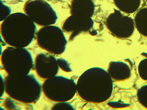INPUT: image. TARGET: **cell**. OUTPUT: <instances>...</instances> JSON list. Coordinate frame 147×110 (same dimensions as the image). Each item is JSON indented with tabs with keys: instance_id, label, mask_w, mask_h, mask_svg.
Returning a JSON list of instances; mask_svg holds the SVG:
<instances>
[{
	"instance_id": "6da1fadb",
	"label": "cell",
	"mask_w": 147,
	"mask_h": 110,
	"mask_svg": "<svg viewBox=\"0 0 147 110\" xmlns=\"http://www.w3.org/2000/svg\"><path fill=\"white\" fill-rule=\"evenodd\" d=\"M107 71L94 67L85 71L76 82L77 93L82 100L92 104L108 101L112 95L114 85Z\"/></svg>"
},
{
	"instance_id": "7a4b0ae2",
	"label": "cell",
	"mask_w": 147,
	"mask_h": 110,
	"mask_svg": "<svg viewBox=\"0 0 147 110\" xmlns=\"http://www.w3.org/2000/svg\"><path fill=\"white\" fill-rule=\"evenodd\" d=\"M36 33V24L25 13H13L1 22V37L10 46L26 48Z\"/></svg>"
},
{
	"instance_id": "3957f363",
	"label": "cell",
	"mask_w": 147,
	"mask_h": 110,
	"mask_svg": "<svg viewBox=\"0 0 147 110\" xmlns=\"http://www.w3.org/2000/svg\"><path fill=\"white\" fill-rule=\"evenodd\" d=\"M5 92L18 102L31 105L37 102L41 95L42 85L33 74L7 75L4 78Z\"/></svg>"
},
{
	"instance_id": "277c9868",
	"label": "cell",
	"mask_w": 147,
	"mask_h": 110,
	"mask_svg": "<svg viewBox=\"0 0 147 110\" xmlns=\"http://www.w3.org/2000/svg\"><path fill=\"white\" fill-rule=\"evenodd\" d=\"M1 56V65L8 75H26L30 74L34 68L32 55L25 48L9 46Z\"/></svg>"
},
{
	"instance_id": "5b68a950",
	"label": "cell",
	"mask_w": 147,
	"mask_h": 110,
	"mask_svg": "<svg viewBox=\"0 0 147 110\" xmlns=\"http://www.w3.org/2000/svg\"><path fill=\"white\" fill-rule=\"evenodd\" d=\"M42 92L46 98L53 102H68L77 93L76 83L72 79L56 75L45 80Z\"/></svg>"
},
{
	"instance_id": "8992f818",
	"label": "cell",
	"mask_w": 147,
	"mask_h": 110,
	"mask_svg": "<svg viewBox=\"0 0 147 110\" xmlns=\"http://www.w3.org/2000/svg\"><path fill=\"white\" fill-rule=\"evenodd\" d=\"M36 39L40 49L53 55L63 54L68 42L63 30L54 25L42 27L37 31Z\"/></svg>"
},
{
	"instance_id": "52a82bcc",
	"label": "cell",
	"mask_w": 147,
	"mask_h": 110,
	"mask_svg": "<svg viewBox=\"0 0 147 110\" xmlns=\"http://www.w3.org/2000/svg\"><path fill=\"white\" fill-rule=\"evenodd\" d=\"M23 11L36 25L40 26L54 25L57 19L55 11L44 0H28L24 5Z\"/></svg>"
},
{
	"instance_id": "ba28073f",
	"label": "cell",
	"mask_w": 147,
	"mask_h": 110,
	"mask_svg": "<svg viewBox=\"0 0 147 110\" xmlns=\"http://www.w3.org/2000/svg\"><path fill=\"white\" fill-rule=\"evenodd\" d=\"M115 9L106 18L105 25L113 36L119 39H127L134 31V21L131 17Z\"/></svg>"
},
{
	"instance_id": "9c48e42d",
	"label": "cell",
	"mask_w": 147,
	"mask_h": 110,
	"mask_svg": "<svg viewBox=\"0 0 147 110\" xmlns=\"http://www.w3.org/2000/svg\"><path fill=\"white\" fill-rule=\"evenodd\" d=\"M57 59L50 53H40L34 58V69L38 77L47 79L56 76L59 71Z\"/></svg>"
},
{
	"instance_id": "30bf717a",
	"label": "cell",
	"mask_w": 147,
	"mask_h": 110,
	"mask_svg": "<svg viewBox=\"0 0 147 110\" xmlns=\"http://www.w3.org/2000/svg\"><path fill=\"white\" fill-rule=\"evenodd\" d=\"M93 25L94 22L92 18L70 15L64 21L62 29L63 32L70 34L69 40L71 41L80 34L90 31Z\"/></svg>"
},
{
	"instance_id": "8fae6325",
	"label": "cell",
	"mask_w": 147,
	"mask_h": 110,
	"mask_svg": "<svg viewBox=\"0 0 147 110\" xmlns=\"http://www.w3.org/2000/svg\"><path fill=\"white\" fill-rule=\"evenodd\" d=\"M107 72L112 80L117 82L127 80L131 74V69L130 65L121 61L110 62Z\"/></svg>"
},
{
	"instance_id": "7c38bea8",
	"label": "cell",
	"mask_w": 147,
	"mask_h": 110,
	"mask_svg": "<svg viewBox=\"0 0 147 110\" xmlns=\"http://www.w3.org/2000/svg\"><path fill=\"white\" fill-rule=\"evenodd\" d=\"M70 15L92 18L95 6L92 0H71L69 6Z\"/></svg>"
},
{
	"instance_id": "4fadbf2b",
	"label": "cell",
	"mask_w": 147,
	"mask_h": 110,
	"mask_svg": "<svg viewBox=\"0 0 147 110\" xmlns=\"http://www.w3.org/2000/svg\"><path fill=\"white\" fill-rule=\"evenodd\" d=\"M117 9L124 13H135L141 7L142 0H113Z\"/></svg>"
},
{
	"instance_id": "5bb4252c",
	"label": "cell",
	"mask_w": 147,
	"mask_h": 110,
	"mask_svg": "<svg viewBox=\"0 0 147 110\" xmlns=\"http://www.w3.org/2000/svg\"><path fill=\"white\" fill-rule=\"evenodd\" d=\"M135 26L140 34L147 37V7L140 8L138 11L134 19Z\"/></svg>"
},
{
	"instance_id": "9a60e30c",
	"label": "cell",
	"mask_w": 147,
	"mask_h": 110,
	"mask_svg": "<svg viewBox=\"0 0 147 110\" xmlns=\"http://www.w3.org/2000/svg\"><path fill=\"white\" fill-rule=\"evenodd\" d=\"M137 96L139 104L147 109V85H143L138 89Z\"/></svg>"
},
{
	"instance_id": "2e32d148",
	"label": "cell",
	"mask_w": 147,
	"mask_h": 110,
	"mask_svg": "<svg viewBox=\"0 0 147 110\" xmlns=\"http://www.w3.org/2000/svg\"><path fill=\"white\" fill-rule=\"evenodd\" d=\"M138 72L141 78L147 81V58L140 62L138 66Z\"/></svg>"
},
{
	"instance_id": "e0dca14e",
	"label": "cell",
	"mask_w": 147,
	"mask_h": 110,
	"mask_svg": "<svg viewBox=\"0 0 147 110\" xmlns=\"http://www.w3.org/2000/svg\"><path fill=\"white\" fill-rule=\"evenodd\" d=\"M17 101H15L10 97L7 98L4 101L3 105L5 109L7 110H17L21 109L20 105H18Z\"/></svg>"
},
{
	"instance_id": "ac0fdd59",
	"label": "cell",
	"mask_w": 147,
	"mask_h": 110,
	"mask_svg": "<svg viewBox=\"0 0 147 110\" xmlns=\"http://www.w3.org/2000/svg\"><path fill=\"white\" fill-rule=\"evenodd\" d=\"M11 10L1 1V22H2L11 14Z\"/></svg>"
},
{
	"instance_id": "d6986e66",
	"label": "cell",
	"mask_w": 147,
	"mask_h": 110,
	"mask_svg": "<svg viewBox=\"0 0 147 110\" xmlns=\"http://www.w3.org/2000/svg\"><path fill=\"white\" fill-rule=\"evenodd\" d=\"M52 110H74V108L68 102H55L51 108Z\"/></svg>"
},
{
	"instance_id": "ffe728a7",
	"label": "cell",
	"mask_w": 147,
	"mask_h": 110,
	"mask_svg": "<svg viewBox=\"0 0 147 110\" xmlns=\"http://www.w3.org/2000/svg\"><path fill=\"white\" fill-rule=\"evenodd\" d=\"M59 68L64 72H69L72 71L70 65L66 60L63 58L57 59Z\"/></svg>"
},
{
	"instance_id": "44dd1931",
	"label": "cell",
	"mask_w": 147,
	"mask_h": 110,
	"mask_svg": "<svg viewBox=\"0 0 147 110\" xmlns=\"http://www.w3.org/2000/svg\"><path fill=\"white\" fill-rule=\"evenodd\" d=\"M1 96L2 97L3 95L5 93V84H4V78H3L1 75Z\"/></svg>"
},
{
	"instance_id": "7402d4cb",
	"label": "cell",
	"mask_w": 147,
	"mask_h": 110,
	"mask_svg": "<svg viewBox=\"0 0 147 110\" xmlns=\"http://www.w3.org/2000/svg\"><path fill=\"white\" fill-rule=\"evenodd\" d=\"M146 2H147V0H146Z\"/></svg>"
},
{
	"instance_id": "603a6c76",
	"label": "cell",
	"mask_w": 147,
	"mask_h": 110,
	"mask_svg": "<svg viewBox=\"0 0 147 110\" xmlns=\"http://www.w3.org/2000/svg\"><path fill=\"white\" fill-rule=\"evenodd\" d=\"M59 1H62V0H59Z\"/></svg>"
},
{
	"instance_id": "cb8c5ba5",
	"label": "cell",
	"mask_w": 147,
	"mask_h": 110,
	"mask_svg": "<svg viewBox=\"0 0 147 110\" xmlns=\"http://www.w3.org/2000/svg\"><path fill=\"white\" fill-rule=\"evenodd\" d=\"M92 1H93V0H92Z\"/></svg>"
}]
</instances>
